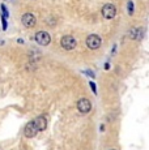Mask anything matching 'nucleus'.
I'll list each match as a JSON object with an SVG mask.
<instances>
[{
	"label": "nucleus",
	"instance_id": "f257e3e1",
	"mask_svg": "<svg viewBox=\"0 0 149 150\" xmlns=\"http://www.w3.org/2000/svg\"><path fill=\"white\" fill-rule=\"evenodd\" d=\"M101 43H102L101 38H99L97 34H90V35L87 38V46L90 48V50H97V48H99Z\"/></svg>",
	"mask_w": 149,
	"mask_h": 150
},
{
	"label": "nucleus",
	"instance_id": "f03ea898",
	"mask_svg": "<svg viewBox=\"0 0 149 150\" xmlns=\"http://www.w3.org/2000/svg\"><path fill=\"white\" fill-rule=\"evenodd\" d=\"M60 45L65 50H73L76 47V39L72 35H64L62 38V41H60Z\"/></svg>",
	"mask_w": 149,
	"mask_h": 150
},
{
	"label": "nucleus",
	"instance_id": "7ed1b4c3",
	"mask_svg": "<svg viewBox=\"0 0 149 150\" xmlns=\"http://www.w3.org/2000/svg\"><path fill=\"white\" fill-rule=\"evenodd\" d=\"M77 110H79L81 114H88V112H90V110H92L90 100L87 99V98L79 99V102H77Z\"/></svg>",
	"mask_w": 149,
	"mask_h": 150
},
{
	"label": "nucleus",
	"instance_id": "20e7f679",
	"mask_svg": "<svg viewBox=\"0 0 149 150\" xmlns=\"http://www.w3.org/2000/svg\"><path fill=\"white\" fill-rule=\"evenodd\" d=\"M34 38H35V42L38 43V45H41V46H47L48 43H50V41H51L50 34H48L47 31H38Z\"/></svg>",
	"mask_w": 149,
	"mask_h": 150
},
{
	"label": "nucleus",
	"instance_id": "39448f33",
	"mask_svg": "<svg viewBox=\"0 0 149 150\" xmlns=\"http://www.w3.org/2000/svg\"><path fill=\"white\" fill-rule=\"evenodd\" d=\"M38 132L39 131H38V128L35 127L34 122H29L26 124V127H25V129H24V134H25V137H28V138L35 137Z\"/></svg>",
	"mask_w": 149,
	"mask_h": 150
},
{
	"label": "nucleus",
	"instance_id": "423d86ee",
	"mask_svg": "<svg viewBox=\"0 0 149 150\" xmlns=\"http://www.w3.org/2000/svg\"><path fill=\"white\" fill-rule=\"evenodd\" d=\"M115 13H116V9L113 4H105L102 7V16L106 20H111L113 17H115Z\"/></svg>",
	"mask_w": 149,
	"mask_h": 150
},
{
	"label": "nucleus",
	"instance_id": "0eeeda50",
	"mask_svg": "<svg viewBox=\"0 0 149 150\" xmlns=\"http://www.w3.org/2000/svg\"><path fill=\"white\" fill-rule=\"evenodd\" d=\"M21 22L24 24L25 28H33L34 25H35L37 20H35V16L31 13H25L24 16H22L21 18Z\"/></svg>",
	"mask_w": 149,
	"mask_h": 150
},
{
	"label": "nucleus",
	"instance_id": "6e6552de",
	"mask_svg": "<svg viewBox=\"0 0 149 150\" xmlns=\"http://www.w3.org/2000/svg\"><path fill=\"white\" fill-rule=\"evenodd\" d=\"M33 122L35 124L37 128H38V131H45V129L47 128V117L43 116V115L38 116L35 120H33Z\"/></svg>",
	"mask_w": 149,
	"mask_h": 150
},
{
	"label": "nucleus",
	"instance_id": "1a4fd4ad",
	"mask_svg": "<svg viewBox=\"0 0 149 150\" xmlns=\"http://www.w3.org/2000/svg\"><path fill=\"white\" fill-rule=\"evenodd\" d=\"M143 29H137V28H133L132 30L130 31V35L132 39H141L143 38Z\"/></svg>",
	"mask_w": 149,
	"mask_h": 150
},
{
	"label": "nucleus",
	"instance_id": "9d476101",
	"mask_svg": "<svg viewBox=\"0 0 149 150\" xmlns=\"http://www.w3.org/2000/svg\"><path fill=\"white\" fill-rule=\"evenodd\" d=\"M90 88H92V90H93V93L96 94V93H97V88H96V83H94V82H90Z\"/></svg>",
	"mask_w": 149,
	"mask_h": 150
},
{
	"label": "nucleus",
	"instance_id": "9b49d317",
	"mask_svg": "<svg viewBox=\"0 0 149 150\" xmlns=\"http://www.w3.org/2000/svg\"><path fill=\"white\" fill-rule=\"evenodd\" d=\"M111 150H115V149H111Z\"/></svg>",
	"mask_w": 149,
	"mask_h": 150
}]
</instances>
